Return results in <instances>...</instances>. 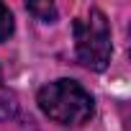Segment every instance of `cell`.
<instances>
[{
	"mask_svg": "<svg viewBox=\"0 0 131 131\" xmlns=\"http://www.w3.org/2000/svg\"><path fill=\"white\" fill-rule=\"evenodd\" d=\"M18 113V98L16 93L3 82V75H0V121H8Z\"/></svg>",
	"mask_w": 131,
	"mask_h": 131,
	"instance_id": "cell-3",
	"label": "cell"
},
{
	"mask_svg": "<svg viewBox=\"0 0 131 131\" xmlns=\"http://www.w3.org/2000/svg\"><path fill=\"white\" fill-rule=\"evenodd\" d=\"M39 108L62 126H80L93 116V95L75 80H54L39 90Z\"/></svg>",
	"mask_w": 131,
	"mask_h": 131,
	"instance_id": "cell-1",
	"label": "cell"
},
{
	"mask_svg": "<svg viewBox=\"0 0 131 131\" xmlns=\"http://www.w3.org/2000/svg\"><path fill=\"white\" fill-rule=\"evenodd\" d=\"M28 10H31L34 16H39L44 23H51V21L57 18V8H54L51 3H41V5H39V3H31Z\"/></svg>",
	"mask_w": 131,
	"mask_h": 131,
	"instance_id": "cell-4",
	"label": "cell"
},
{
	"mask_svg": "<svg viewBox=\"0 0 131 131\" xmlns=\"http://www.w3.org/2000/svg\"><path fill=\"white\" fill-rule=\"evenodd\" d=\"M75 49L88 70H105L111 62V26L100 10H88L75 21Z\"/></svg>",
	"mask_w": 131,
	"mask_h": 131,
	"instance_id": "cell-2",
	"label": "cell"
},
{
	"mask_svg": "<svg viewBox=\"0 0 131 131\" xmlns=\"http://www.w3.org/2000/svg\"><path fill=\"white\" fill-rule=\"evenodd\" d=\"M10 31H13V16H10L8 5L0 3V41H5L10 36Z\"/></svg>",
	"mask_w": 131,
	"mask_h": 131,
	"instance_id": "cell-5",
	"label": "cell"
}]
</instances>
